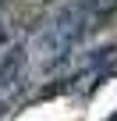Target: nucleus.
Wrapping results in <instances>:
<instances>
[{
  "label": "nucleus",
  "instance_id": "1",
  "mask_svg": "<svg viewBox=\"0 0 117 121\" xmlns=\"http://www.w3.org/2000/svg\"><path fill=\"white\" fill-rule=\"evenodd\" d=\"M85 22H89V7L85 4H68L61 14L50 22V29L43 32V46L46 50H57V53L71 50L75 39L85 32Z\"/></svg>",
  "mask_w": 117,
  "mask_h": 121
},
{
  "label": "nucleus",
  "instance_id": "2",
  "mask_svg": "<svg viewBox=\"0 0 117 121\" xmlns=\"http://www.w3.org/2000/svg\"><path fill=\"white\" fill-rule=\"evenodd\" d=\"M21 68H25V50H21V46L7 50L4 57H0V89L14 86V78L21 75Z\"/></svg>",
  "mask_w": 117,
  "mask_h": 121
},
{
  "label": "nucleus",
  "instance_id": "3",
  "mask_svg": "<svg viewBox=\"0 0 117 121\" xmlns=\"http://www.w3.org/2000/svg\"><path fill=\"white\" fill-rule=\"evenodd\" d=\"M4 39H7V29H4V25H0V43H4Z\"/></svg>",
  "mask_w": 117,
  "mask_h": 121
}]
</instances>
